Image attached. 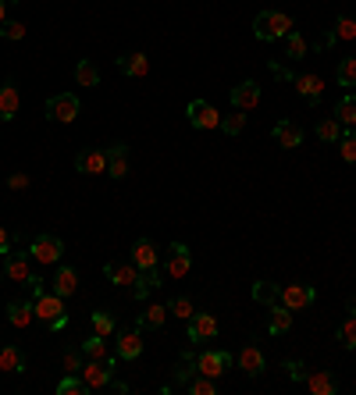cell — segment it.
<instances>
[{
    "mask_svg": "<svg viewBox=\"0 0 356 395\" xmlns=\"http://www.w3.org/2000/svg\"><path fill=\"white\" fill-rule=\"evenodd\" d=\"M292 29H296V26H292V18H288L285 11H260V15L253 18V36H257L260 43L285 40Z\"/></svg>",
    "mask_w": 356,
    "mask_h": 395,
    "instance_id": "obj_1",
    "label": "cell"
},
{
    "mask_svg": "<svg viewBox=\"0 0 356 395\" xmlns=\"http://www.w3.org/2000/svg\"><path fill=\"white\" fill-rule=\"evenodd\" d=\"M29 256H36L40 264H58L65 256V239L54 235V232H43L29 242Z\"/></svg>",
    "mask_w": 356,
    "mask_h": 395,
    "instance_id": "obj_2",
    "label": "cell"
},
{
    "mask_svg": "<svg viewBox=\"0 0 356 395\" xmlns=\"http://www.w3.org/2000/svg\"><path fill=\"white\" fill-rule=\"evenodd\" d=\"M79 111H82V104H79V97H72V93H58V97L47 100V118L58 121V125H72V121L79 118Z\"/></svg>",
    "mask_w": 356,
    "mask_h": 395,
    "instance_id": "obj_3",
    "label": "cell"
},
{
    "mask_svg": "<svg viewBox=\"0 0 356 395\" xmlns=\"http://www.w3.org/2000/svg\"><path fill=\"white\" fill-rule=\"evenodd\" d=\"M114 367H118V352L114 356H107V359H90V363H82V381L90 384V391H97V388H107V381H111V374H114Z\"/></svg>",
    "mask_w": 356,
    "mask_h": 395,
    "instance_id": "obj_4",
    "label": "cell"
},
{
    "mask_svg": "<svg viewBox=\"0 0 356 395\" xmlns=\"http://www.w3.org/2000/svg\"><path fill=\"white\" fill-rule=\"evenodd\" d=\"M185 114H189V125H193V129H200V132L221 129V114H217V107H214V104H207V100H193V104L185 107Z\"/></svg>",
    "mask_w": 356,
    "mask_h": 395,
    "instance_id": "obj_5",
    "label": "cell"
},
{
    "mask_svg": "<svg viewBox=\"0 0 356 395\" xmlns=\"http://www.w3.org/2000/svg\"><path fill=\"white\" fill-rule=\"evenodd\" d=\"M185 324H189V328H185V338H189L193 345H203V342L217 338V317H214V313H193Z\"/></svg>",
    "mask_w": 356,
    "mask_h": 395,
    "instance_id": "obj_6",
    "label": "cell"
},
{
    "mask_svg": "<svg viewBox=\"0 0 356 395\" xmlns=\"http://www.w3.org/2000/svg\"><path fill=\"white\" fill-rule=\"evenodd\" d=\"M228 367H232V352H225V349L196 352V374H207V377H214V381H217Z\"/></svg>",
    "mask_w": 356,
    "mask_h": 395,
    "instance_id": "obj_7",
    "label": "cell"
},
{
    "mask_svg": "<svg viewBox=\"0 0 356 395\" xmlns=\"http://www.w3.org/2000/svg\"><path fill=\"white\" fill-rule=\"evenodd\" d=\"M313 299H317L313 285H303V281L281 285V292H278V303L288 306V310H306V306H313Z\"/></svg>",
    "mask_w": 356,
    "mask_h": 395,
    "instance_id": "obj_8",
    "label": "cell"
},
{
    "mask_svg": "<svg viewBox=\"0 0 356 395\" xmlns=\"http://www.w3.org/2000/svg\"><path fill=\"white\" fill-rule=\"evenodd\" d=\"M189 267H193L189 246H185V242H171V246H168V260H164V274H168V278H185Z\"/></svg>",
    "mask_w": 356,
    "mask_h": 395,
    "instance_id": "obj_9",
    "label": "cell"
},
{
    "mask_svg": "<svg viewBox=\"0 0 356 395\" xmlns=\"http://www.w3.org/2000/svg\"><path fill=\"white\" fill-rule=\"evenodd\" d=\"M29 274H33V256L29 253H8L4 256V278L8 281H18V285H26L29 281Z\"/></svg>",
    "mask_w": 356,
    "mask_h": 395,
    "instance_id": "obj_10",
    "label": "cell"
},
{
    "mask_svg": "<svg viewBox=\"0 0 356 395\" xmlns=\"http://www.w3.org/2000/svg\"><path fill=\"white\" fill-rule=\"evenodd\" d=\"M33 306H36V320L50 324V320H58V317L65 313V296H58V292H43V296L33 299Z\"/></svg>",
    "mask_w": 356,
    "mask_h": 395,
    "instance_id": "obj_11",
    "label": "cell"
},
{
    "mask_svg": "<svg viewBox=\"0 0 356 395\" xmlns=\"http://www.w3.org/2000/svg\"><path fill=\"white\" fill-rule=\"evenodd\" d=\"M257 104H260V82L257 79H246L232 90V107L235 111H253Z\"/></svg>",
    "mask_w": 356,
    "mask_h": 395,
    "instance_id": "obj_12",
    "label": "cell"
},
{
    "mask_svg": "<svg viewBox=\"0 0 356 395\" xmlns=\"http://www.w3.org/2000/svg\"><path fill=\"white\" fill-rule=\"evenodd\" d=\"M75 171L79 175H107V153L104 150H79L75 153Z\"/></svg>",
    "mask_w": 356,
    "mask_h": 395,
    "instance_id": "obj_13",
    "label": "cell"
},
{
    "mask_svg": "<svg viewBox=\"0 0 356 395\" xmlns=\"http://www.w3.org/2000/svg\"><path fill=\"white\" fill-rule=\"evenodd\" d=\"M264 367H267L264 349H260L257 342H246L242 352H239V370H242L246 377H257V374H264Z\"/></svg>",
    "mask_w": 356,
    "mask_h": 395,
    "instance_id": "obj_14",
    "label": "cell"
},
{
    "mask_svg": "<svg viewBox=\"0 0 356 395\" xmlns=\"http://www.w3.org/2000/svg\"><path fill=\"white\" fill-rule=\"evenodd\" d=\"M292 86L299 90V97H303L310 107H317V104H320V93H324L320 75H310V72H306V75H296V79H292Z\"/></svg>",
    "mask_w": 356,
    "mask_h": 395,
    "instance_id": "obj_15",
    "label": "cell"
},
{
    "mask_svg": "<svg viewBox=\"0 0 356 395\" xmlns=\"http://www.w3.org/2000/svg\"><path fill=\"white\" fill-rule=\"evenodd\" d=\"M132 264H136L139 271H153V267L161 264L157 246H153L150 239H136V242H132Z\"/></svg>",
    "mask_w": 356,
    "mask_h": 395,
    "instance_id": "obj_16",
    "label": "cell"
},
{
    "mask_svg": "<svg viewBox=\"0 0 356 395\" xmlns=\"http://www.w3.org/2000/svg\"><path fill=\"white\" fill-rule=\"evenodd\" d=\"M18 107H22L18 86H15V82H4V86H0V121H15V118H18Z\"/></svg>",
    "mask_w": 356,
    "mask_h": 395,
    "instance_id": "obj_17",
    "label": "cell"
},
{
    "mask_svg": "<svg viewBox=\"0 0 356 395\" xmlns=\"http://www.w3.org/2000/svg\"><path fill=\"white\" fill-rule=\"evenodd\" d=\"M104 153H107V175H111V178H125V175H129V146H125V143H114V146H107Z\"/></svg>",
    "mask_w": 356,
    "mask_h": 395,
    "instance_id": "obj_18",
    "label": "cell"
},
{
    "mask_svg": "<svg viewBox=\"0 0 356 395\" xmlns=\"http://www.w3.org/2000/svg\"><path fill=\"white\" fill-rule=\"evenodd\" d=\"M104 274H107V281L111 285H136V278H139V267L136 264H122V260H111L107 267H104Z\"/></svg>",
    "mask_w": 356,
    "mask_h": 395,
    "instance_id": "obj_19",
    "label": "cell"
},
{
    "mask_svg": "<svg viewBox=\"0 0 356 395\" xmlns=\"http://www.w3.org/2000/svg\"><path fill=\"white\" fill-rule=\"evenodd\" d=\"M8 324L11 328H29L33 324V317H36V306H33V299H15V303H8Z\"/></svg>",
    "mask_w": 356,
    "mask_h": 395,
    "instance_id": "obj_20",
    "label": "cell"
},
{
    "mask_svg": "<svg viewBox=\"0 0 356 395\" xmlns=\"http://www.w3.org/2000/svg\"><path fill=\"white\" fill-rule=\"evenodd\" d=\"M118 359H139L143 356V335H139V328H132V331H122L118 335Z\"/></svg>",
    "mask_w": 356,
    "mask_h": 395,
    "instance_id": "obj_21",
    "label": "cell"
},
{
    "mask_svg": "<svg viewBox=\"0 0 356 395\" xmlns=\"http://www.w3.org/2000/svg\"><path fill=\"white\" fill-rule=\"evenodd\" d=\"M118 72L122 75H129V79H143V75H150V58L146 54H125V58H118Z\"/></svg>",
    "mask_w": 356,
    "mask_h": 395,
    "instance_id": "obj_22",
    "label": "cell"
},
{
    "mask_svg": "<svg viewBox=\"0 0 356 395\" xmlns=\"http://www.w3.org/2000/svg\"><path fill=\"white\" fill-rule=\"evenodd\" d=\"M54 292H58V296H65V299H68V296H75V292H79V271H75V267H68V264H61V267H58V274H54Z\"/></svg>",
    "mask_w": 356,
    "mask_h": 395,
    "instance_id": "obj_23",
    "label": "cell"
},
{
    "mask_svg": "<svg viewBox=\"0 0 356 395\" xmlns=\"http://www.w3.org/2000/svg\"><path fill=\"white\" fill-rule=\"evenodd\" d=\"M306 388H310L313 395H335V391H338V381H335L331 370H310V374H306Z\"/></svg>",
    "mask_w": 356,
    "mask_h": 395,
    "instance_id": "obj_24",
    "label": "cell"
},
{
    "mask_svg": "<svg viewBox=\"0 0 356 395\" xmlns=\"http://www.w3.org/2000/svg\"><path fill=\"white\" fill-rule=\"evenodd\" d=\"M274 143H278L281 150H296V146L303 143V129L292 125V121H278V125H274Z\"/></svg>",
    "mask_w": 356,
    "mask_h": 395,
    "instance_id": "obj_25",
    "label": "cell"
},
{
    "mask_svg": "<svg viewBox=\"0 0 356 395\" xmlns=\"http://www.w3.org/2000/svg\"><path fill=\"white\" fill-rule=\"evenodd\" d=\"M0 370H8V374H22V370H26V352H22L18 345L0 349Z\"/></svg>",
    "mask_w": 356,
    "mask_h": 395,
    "instance_id": "obj_26",
    "label": "cell"
},
{
    "mask_svg": "<svg viewBox=\"0 0 356 395\" xmlns=\"http://www.w3.org/2000/svg\"><path fill=\"white\" fill-rule=\"evenodd\" d=\"M153 288H161L157 267H153V271H139V278H136V285H132V299H146Z\"/></svg>",
    "mask_w": 356,
    "mask_h": 395,
    "instance_id": "obj_27",
    "label": "cell"
},
{
    "mask_svg": "<svg viewBox=\"0 0 356 395\" xmlns=\"http://www.w3.org/2000/svg\"><path fill=\"white\" fill-rule=\"evenodd\" d=\"M171 313H168V306H161V303H150L143 313H139V328H150V331H157V328H164V320H168Z\"/></svg>",
    "mask_w": 356,
    "mask_h": 395,
    "instance_id": "obj_28",
    "label": "cell"
},
{
    "mask_svg": "<svg viewBox=\"0 0 356 395\" xmlns=\"http://www.w3.org/2000/svg\"><path fill=\"white\" fill-rule=\"evenodd\" d=\"M278 292H281V285H274V281H253V288H249V296H253L257 303H264V306H274V303H278Z\"/></svg>",
    "mask_w": 356,
    "mask_h": 395,
    "instance_id": "obj_29",
    "label": "cell"
},
{
    "mask_svg": "<svg viewBox=\"0 0 356 395\" xmlns=\"http://www.w3.org/2000/svg\"><path fill=\"white\" fill-rule=\"evenodd\" d=\"M306 50H310V47H306L303 33H299V29H292V33L285 36V58H288V61H303V58H306Z\"/></svg>",
    "mask_w": 356,
    "mask_h": 395,
    "instance_id": "obj_30",
    "label": "cell"
},
{
    "mask_svg": "<svg viewBox=\"0 0 356 395\" xmlns=\"http://www.w3.org/2000/svg\"><path fill=\"white\" fill-rule=\"evenodd\" d=\"M267 328H271V335H285V331L292 328V310L274 303V306H271V324H267Z\"/></svg>",
    "mask_w": 356,
    "mask_h": 395,
    "instance_id": "obj_31",
    "label": "cell"
},
{
    "mask_svg": "<svg viewBox=\"0 0 356 395\" xmlns=\"http://www.w3.org/2000/svg\"><path fill=\"white\" fill-rule=\"evenodd\" d=\"M335 118H338L345 129H352V125H356V97H352V93H345V97L335 104Z\"/></svg>",
    "mask_w": 356,
    "mask_h": 395,
    "instance_id": "obj_32",
    "label": "cell"
},
{
    "mask_svg": "<svg viewBox=\"0 0 356 395\" xmlns=\"http://www.w3.org/2000/svg\"><path fill=\"white\" fill-rule=\"evenodd\" d=\"M342 132H345V125H342L338 118H324V121H317V139H324V143H338Z\"/></svg>",
    "mask_w": 356,
    "mask_h": 395,
    "instance_id": "obj_33",
    "label": "cell"
},
{
    "mask_svg": "<svg viewBox=\"0 0 356 395\" xmlns=\"http://www.w3.org/2000/svg\"><path fill=\"white\" fill-rule=\"evenodd\" d=\"M79 349H82L90 359H107V356H111V352H107V338H104V335H97V331H93V335H90Z\"/></svg>",
    "mask_w": 356,
    "mask_h": 395,
    "instance_id": "obj_34",
    "label": "cell"
},
{
    "mask_svg": "<svg viewBox=\"0 0 356 395\" xmlns=\"http://www.w3.org/2000/svg\"><path fill=\"white\" fill-rule=\"evenodd\" d=\"M86 391H90V384L82 381V374H65L58 381V395H86Z\"/></svg>",
    "mask_w": 356,
    "mask_h": 395,
    "instance_id": "obj_35",
    "label": "cell"
},
{
    "mask_svg": "<svg viewBox=\"0 0 356 395\" xmlns=\"http://www.w3.org/2000/svg\"><path fill=\"white\" fill-rule=\"evenodd\" d=\"M75 82H79V86H90V90L100 86V72H97V65H93V61H79V65H75Z\"/></svg>",
    "mask_w": 356,
    "mask_h": 395,
    "instance_id": "obj_36",
    "label": "cell"
},
{
    "mask_svg": "<svg viewBox=\"0 0 356 395\" xmlns=\"http://www.w3.org/2000/svg\"><path fill=\"white\" fill-rule=\"evenodd\" d=\"M90 324H93V331L104 335V338L114 335V317H111L107 310H93V313H90Z\"/></svg>",
    "mask_w": 356,
    "mask_h": 395,
    "instance_id": "obj_37",
    "label": "cell"
},
{
    "mask_svg": "<svg viewBox=\"0 0 356 395\" xmlns=\"http://www.w3.org/2000/svg\"><path fill=\"white\" fill-rule=\"evenodd\" d=\"M168 313H171V317H178V320H189V317L196 313V306H193V299H189V296H175V299L168 303Z\"/></svg>",
    "mask_w": 356,
    "mask_h": 395,
    "instance_id": "obj_38",
    "label": "cell"
},
{
    "mask_svg": "<svg viewBox=\"0 0 356 395\" xmlns=\"http://www.w3.org/2000/svg\"><path fill=\"white\" fill-rule=\"evenodd\" d=\"M185 391H193V395H217V384H214V377H207V374H196V377H189Z\"/></svg>",
    "mask_w": 356,
    "mask_h": 395,
    "instance_id": "obj_39",
    "label": "cell"
},
{
    "mask_svg": "<svg viewBox=\"0 0 356 395\" xmlns=\"http://www.w3.org/2000/svg\"><path fill=\"white\" fill-rule=\"evenodd\" d=\"M338 342H342L345 349H356V310L338 324Z\"/></svg>",
    "mask_w": 356,
    "mask_h": 395,
    "instance_id": "obj_40",
    "label": "cell"
},
{
    "mask_svg": "<svg viewBox=\"0 0 356 395\" xmlns=\"http://www.w3.org/2000/svg\"><path fill=\"white\" fill-rule=\"evenodd\" d=\"M246 129V114H221V132L225 136H239Z\"/></svg>",
    "mask_w": 356,
    "mask_h": 395,
    "instance_id": "obj_41",
    "label": "cell"
},
{
    "mask_svg": "<svg viewBox=\"0 0 356 395\" xmlns=\"http://www.w3.org/2000/svg\"><path fill=\"white\" fill-rule=\"evenodd\" d=\"M338 40H356V18H349V15H342V18H335V29H331Z\"/></svg>",
    "mask_w": 356,
    "mask_h": 395,
    "instance_id": "obj_42",
    "label": "cell"
},
{
    "mask_svg": "<svg viewBox=\"0 0 356 395\" xmlns=\"http://www.w3.org/2000/svg\"><path fill=\"white\" fill-rule=\"evenodd\" d=\"M338 86H356V58L338 61Z\"/></svg>",
    "mask_w": 356,
    "mask_h": 395,
    "instance_id": "obj_43",
    "label": "cell"
},
{
    "mask_svg": "<svg viewBox=\"0 0 356 395\" xmlns=\"http://www.w3.org/2000/svg\"><path fill=\"white\" fill-rule=\"evenodd\" d=\"M338 153H342V161H349V164L356 161V132H349V129L342 132V139H338Z\"/></svg>",
    "mask_w": 356,
    "mask_h": 395,
    "instance_id": "obj_44",
    "label": "cell"
},
{
    "mask_svg": "<svg viewBox=\"0 0 356 395\" xmlns=\"http://www.w3.org/2000/svg\"><path fill=\"white\" fill-rule=\"evenodd\" d=\"M0 40H26V26L15 22V18H8L4 26H0Z\"/></svg>",
    "mask_w": 356,
    "mask_h": 395,
    "instance_id": "obj_45",
    "label": "cell"
},
{
    "mask_svg": "<svg viewBox=\"0 0 356 395\" xmlns=\"http://www.w3.org/2000/svg\"><path fill=\"white\" fill-rule=\"evenodd\" d=\"M82 349H65V374H79L82 370Z\"/></svg>",
    "mask_w": 356,
    "mask_h": 395,
    "instance_id": "obj_46",
    "label": "cell"
},
{
    "mask_svg": "<svg viewBox=\"0 0 356 395\" xmlns=\"http://www.w3.org/2000/svg\"><path fill=\"white\" fill-rule=\"evenodd\" d=\"M281 370H285L292 381H306V367H303L299 359H285V363H281Z\"/></svg>",
    "mask_w": 356,
    "mask_h": 395,
    "instance_id": "obj_47",
    "label": "cell"
},
{
    "mask_svg": "<svg viewBox=\"0 0 356 395\" xmlns=\"http://www.w3.org/2000/svg\"><path fill=\"white\" fill-rule=\"evenodd\" d=\"M26 288H29V292H33V299H36V296H43V292H47V281H43L40 274H29V281H26Z\"/></svg>",
    "mask_w": 356,
    "mask_h": 395,
    "instance_id": "obj_48",
    "label": "cell"
},
{
    "mask_svg": "<svg viewBox=\"0 0 356 395\" xmlns=\"http://www.w3.org/2000/svg\"><path fill=\"white\" fill-rule=\"evenodd\" d=\"M26 185H29V175H22V171H18V175H11V178H8V189H15V193H22V189H26Z\"/></svg>",
    "mask_w": 356,
    "mask_h": 395,
    "instance_id": "obj_49",
    "label": "cell"
},
{
    "mask_svg": "<svg viewBox=\"0 0 356 395\" xmlns=\"http://www.w3.org/2000/svg\"><path fill=\"white\" fill-rule=\"evenodd\" d=\"M11 253V235H8V228H0V256H8Z\"/></svg>",
    "mask_w": 356,
    "mask_h": 395,
    "instance_id": "obj_50",
    "label": "cell"
},
{
    "mask_svg": "<svg viewBox=\"0 0 356 395\" xmlns=\"http://www.w3.org/2000/svg\"><path fill=\"white\" fill-rule=\"evenodd\" d=\"M47 328H50V331H65V328H68V313H61V317H58V320H50Z\"/></svg>",
    "mask_w": 356,
    "mask_h": 395,
    "instance_id": "obj_51",
    "label": "cell"
},
{
    "mask_svg": "<svg viewBox=\"0 0 356 395\" xmlns=\"http://www.w3.org/2000/svg\"><path fill=\"white\" fill-rule=\"evenodd\" d=\"M107 388H111L114 395H125V391H129V384H125V381H114V377L107 381Z\"/></svg>",
    "mask_w": 356,
    "mask_h": 395,
    "instance_id": "obj_52",
    "label": "cell"
},
{
    "mask_svg": "<svg viewBox=\"0 0 356 395\" xmlns=\"http://www.w3.org/2000/svg\"><path fill=\"white\" fill-rule=\"evenodd\" d=\"M8 4H11V0H0V26L8 22Z\"/></svg>",
    "mask_w": 356,
    "mask_h": 395,
    "instance_id": "obj_53",
    "label": "cell"
}]
</instances>
